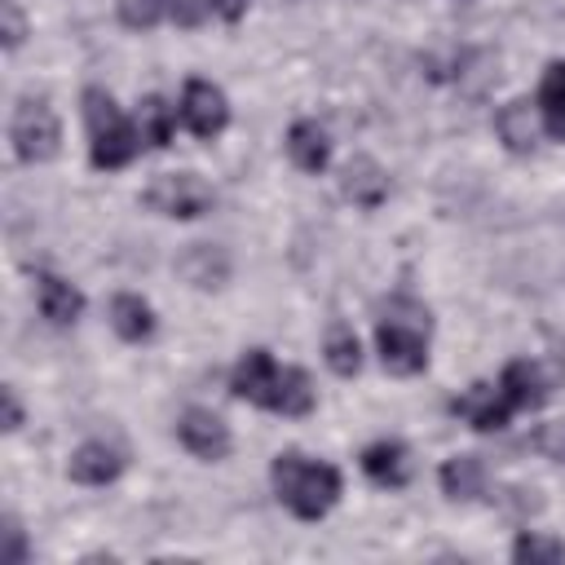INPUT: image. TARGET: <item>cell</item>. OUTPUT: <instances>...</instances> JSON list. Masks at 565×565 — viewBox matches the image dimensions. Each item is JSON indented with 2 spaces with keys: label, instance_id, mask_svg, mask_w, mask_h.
I'll return each instance as SVG.
<instances>
[{
  "label": "cell",
  "instance_id": "19",
  "mask_svg": "<svg viewBox=\"0 0 565 565\" xmlns=\"http://www.w3.org/2000/svg\"><path fill=\"white\" fill-rule=\"evenodd\" d=\"M494 128L503 137V146L512 154H530L534 141H539V128H534V115H530V102H508L499 115H494Z\"/></svg>",
  "mask_w": 565,
  "mask_h": 565
},
{
  "label": "cell",
  "instance_id": "23",
  "mask_svg": "<svg viewBox=\"0 0 565 565\" xmlns=\"http://www.w3.org/2000/svg\"><path fill=\"white\" fill-rule=\"evenodd\" d=\"M115 9H119V22H124V26H132V31H150V26L163 22L168 0H115Z\"/></svg>",
  "mask_w": 565,
  "mask_h": 565
},
{
  "label": "cell",
  "instance_id": "7",
  "mask_svg": "<svg viewBox=\"0 0 565 565\" xmlns=\"http://www.w3.org/2000/svg\"><path fill=\"white\" fill-rule=\"evenodd\" d=\"M177 119H181L194 137L207 141V137L225 132V124H230V102H225V93H221L212 79H185Z\"/></svg>",
  "mask_w": 565,
  "mask_h": 565
},
{
  "label": "cell",
  "instance_id": "17",
  "mask_svg": "<svg viewBox=\"0 0 565 565\" xmlns=\"http://www.w3.org/2000/svg\"><path fill=\"white\" fill-rule=\"evenodd\" d=\"M177 269H181V278L194 282V287H221V282L230 278V256H225L221 247H212V243H194V247L177 260Z\"/></svg>",
  "mask_w": 565,
  "mask_h": 565
},
{
  "label": "cell",
  "instance_id": "10",
  "mask_svg": "<svg viewBox=\"0 0 565 565\" xmlns=\"http://www.w3.org/2000/svg\"><path fill=\"white\" fill-rule=\"evenodd\" d=\"M124 450L110 446V441H84L71 450L66 459V477L79 481V486H110L119 472H124Z\"/></svg>",
  "mask_w": 565,
  "mask_h": 565
},
{
  "label": "cell",
  "instance_id": "6",
  "mask_svg": "<svg viewBox=\"0 0 565 565\" xmlns=\"http://www.w3.org/2000/svg\"><path fill=\"white\" fill-rule=\"evenodd\" d=\"M216 203L212 185L194 172H163L146 185L141 194V207L146 212H159V216H172V221H194V216H207Z\"/></svg>",
  "mask_w": 565,
  "mask_h": 565
},
{
  "label": "cell",
  "instance_id": "12",
  "mask_svg": "<svg viewBox=\"0 0 565 565\" xmlns=\"http://www.w3.org/2000/svg\"><path fill=\"white\" fill-rule=\"evenodd\" d=\"M340 190H344V199H353L358 207H380L384 199H388V172L371 159V154H353L349 163H344V177H340Z\"/></svg>",
  "mask_w": 565,
  "mask_h": 565
},
{
  "label": "cell",
  "instance_id": "1",
  "mask_svg": "<svg viewBox=\"0 0 565 565\" xmlns=\"http://www.w3.org/2000/svg\"><path fill=\"white\" fill-rule=\"evenodd\" d=\"M234 397L274 411V415H309L313 411V380L300 366H278L269 349H247L230 375Z\"/></svg>",
  "mask_w": 565,
  "mask_h": 565
},
{
  "label": "cell",
  "instance_id": "14",
  "mask_svg": "<svg viewBox=\"0 0 565 565\" xmlns=\"http://www.w3.org/2000/svg\"><path fill=\"white\" fill-rule=\"evenodd\" d=\"M499 388H503V397L512 402V411H539V406L547 402V393H552L547 380H543V371H539L534 362H525V358H516V362L503 366Z\"/></svg>",
  "mask_w": 565,
  "mask_h": 565
},
{
  "label": "cell",
  "instance_id": "5",
  "mask_svg": "<svg viewBox=\"0 0 565 565\" xmlns=\"http://www.w3.org/2000/svg\"><path fill=\"white\" fill-rule=\"evenodd\" d=\"M9 141L13 154L22 163H49L62 150V124L57 110L44 97H18L13 106V124H9Z\"/></svg>",
  "mask_w": 565,
  "mask_h": 565
},
{
  "label": "cell",
  "instance_id": "4",
  "mask_svg": "<svg viewBox=\"0 0 565 565\" xmlns=\"http://www.w3.org/2000/svg\"><path fill=\"white\" fill-rule=\"evenodd\" d=\"M79 102H84L88 159H93V168H102V172L128 168V163L137 159V150H141V132H137V124L124 119L119 106H115V97H110L106 88H97V84H88Z\"/></svg>",
  "mask_w": 565,
  "mask_h": 565
},
{
  "label": "cell",
  "instance_id": "2",
  "mask_svg": "<svg viewBox=\"0 0 565 565\" xmlns=\"http://www.w3.org/2000/svg\"><path fill=\"white\" fill-rule=\"evenodd\" d=\"M269 481H274L278 503H282L291 516H300V521H322V516L340 503V490H344L335 463L309 459V455H300V450L274 455Z\"/></svg>",
  "mask_w": 565,
  "mask_h": 565
},
{
  "label": "cell",
  "instance_id": "22",
  "mask_svg": "<svg viewBox=\"0 0 565 565\" xmlns=\"http://www.w3.org/2000/svg\"><path fill=\"white\" fill-rule=\"evenodd\" d=\"M322 353H327V366H331L335 375H358V366H362V344H358V335H353L349 322H331V327H327Z\"/></svg>",
  "mask_w": 565,
  "mask_h": 565
},
{
  "label": "cell",
  "instance_id": "29",
  "mask_svg": "<svg viewBox=\"0 0 565 565\" xmlns=\"http://www.w3.org/2000/svg\"><path fill=\"white\" fill-rule=\"evenodd\" d=\"M0 397H4V433H18L22 428V402H18V393L9 384L0 388Z\"/></svg>",
  "mask_w": 565,
  "mask_h": 565
},
{
  "label": "cell",
  "instance_id": "11",
  "mask_svg": "<svg viewBox=\"0 0 565 565\" xmlns=\"http://www.w3.org/2000/svg\"><path fill=\"white\" fill-rule=\"evenodd\" d=\"M362 472L384 490H402L411 481V450L397 437H380L362 450Z\"/></svg>",
  "mask_w": 565,
  "mask_h": 565
},
{
  "label": "cell",
  "instance_id": "8",
  "mask_svg": "<svg viewBox=\"0 0 565 565\" xmlns=\"http://www.w3.org/2000/svg\"><path fill=\"white\" fill-rule=\"evenodd\" d=\"M450 415L463 419V424L477 428V433H499V428H508V419H512L516 411H512V402L503 397L499 384H472L468 393L450 397Z\"/></svg>",
  "mask_w": 565,
  "mask_h": 565
},
{
  "label": "cell",
  "instance_id": "16",
  "mask_svg": "<svg viewBox=\"0 0 565 565\" xmlns=\"http://www.w3.org/2000/svg\"><path fill=\"white\" fill-rule=\"evenodd\" d=\"M110 327H115V335H119V340L141 344V340H150V335H154V309H150L141 296L119 291V296L110 300Z\"/></svg>",
  "mask_w": 565,
  "mask_h": 565
},
{
  "label": "cell",
  "instance_id": "24",
  "mask_svg": "<svg viewBox=\"0 0 565 565\" xmlns=\"http://www.w3.org/2000/svg\"><path fill=\"white\" fill-rule=\"evenodd\" d=\"M512 556L516 561H565V543L547 539V534H516Z\"/></svg>",
  "mask_w": 565,
  "mask_h": 565
},
{
  "label": "cell",
  "instance_id": "20",
  "mask_svg": "<svg viewBox=\"0 0 565 565\" xmlns=\"http://www.w3.org/2000/svg\"><path fill=\"white\" fill-rule=\"evenodd\" d=\"M539 115H543V128L565 141V62H552L543 71V84H539Z\"/></svg>",
  "mask_w": 565,
  "mask_h": 565
},
{
  "label": "cell",
  "instance_id": "28",
  "mask_svg": "<svg viewBox=\"0 0 565 565\" xmlns=\"http://www.w3.org/2000/svg\"><path fill=\"white\" fill-rule=\"evenodd\" d=\"M4 561H13V565L31 561V547H26V534H22L18 516H4Z\"/></svg>",
  "mask_w": 565,
  "mask_h": 565
},
{
  "label": "cell",
  "instance_id": "9",
  "mask_svg": "<svg viewBox=\"0 0 565 565\" xmlns=\"http://www.w3.org/2000/svg\"><path fill=\"white\" fill-rule=\"evenodd\" d=\"M177 441L194 455V459H207V463H216V459H225L230 455V428H225V419L221 415H212V411H203V406H190L181 419H177Z\"/></svg>",
  "mask_w": 565,
  "mask_h": 565
},
{
  "label": "cell",
  "instance_id": "26",
  "mask_svg": "<svg viewBox=\"0 0 565 565\" xmlns=\"http://www.w3.org/2000/svg\"><path fill=\"white\" fill-rule=\"evenodd\" d=\"M168 18L190 31V26H203L212 18V9H207V0H168Z\"/></svg>",
  "mask_w": 565,
  "mask_h": 565
},
{
  "label": "cell",
  "instance_id": "30",
  "mask_svg": "<svg viewBox=\"0 0 565 565\" xmlns=\"http://www.w3.org/2000/svg\"><path fill=\"white\" fill-rule=\"evenodd\" d=\"M247 4H252V0H207L212 18H221V22H238V18L247 13Z\"/></svg>",
  "mask_w": 565,
  "mask_h": 565
},
{
  "label": "cell",
  "instance_id": "21",
  "mask_svg": "<svg viewBox=\"0 0 565 565\" xmlns=\"http://www.w3.org/2000/svg\"><path fill=\"white\" fill-rule=\"evenodd\" d=\"M137 132H141V146H150V150H163L168 141H172V124H177V115H172V106L163 102V97H146L141 106H137Z\"/></svg>",
  "mask_w": 565,
  "mask_h": 565
},
{
  "label": "cell",
  "instance_id": "18",
  "mask_svg": "<svg viewBox=\"0 0 565 565\" xmlns=\"http://www.w3.org/2000/svg\"><path fill=\"white\" fill-rule=\"evenodd\" d=\"M441 490L450 499H481L486 494V463L477 455H455L441 463Z\"/></svg>",
  "mask_w": 565,
  "mask_h": 565
},
{
  "label": "cell",
  "instance_id": "25",
  "mask_svg": "<svg viewBox=\"0 0 565 565\" xmlns=\"http://www.w3.org/2000/svg\"><path fill=\"white\" fill-rule=\"evenodd\" d=\"M530 446H534L543 459H552V463H565V419L539 424V428H534V437H530Z\"/></svg>",
  "mask_w": 565,
  "mask_h": 565
},
{
  "label": "cell",
  "instance_id": "27",
  "mask_svg": "<svg viewBox=\"0 0 565 565\" xmlns=\"http://www.w3.org/2000/svg\"><path fill=\"white\" fill-rule=\"evenodd\" d=\"M0 13H4V49L13 53V49L26 40V18H22L18 0H0Z\"/></svg>",
  "mask_w": 565,
  "mask_h": 565
},
{
  "label": "cell",
  "instance_id": "3",
  "mask_svg": "<svg viewBox=\"0 0 565 565\" xmlns=\"http://www.w3.org/2000/svg\"><path fill=\"white\" fill-rule=\"evenodd\" d=\"M428 309L411 296H393L384 305V318L375 327V349H380V362L384 371L393 375H419L428 366Z\"/></svg>",
  "mask_w": 565,
  "mask_h": 565
},
{
  "label": "cell",
  "instance_id": "15",
  "mask_svg": "<svg viewBox=\"0 0 565 565\" xmlns=\"http://www.w3.org/2000/svg\"><path fill=\"white\" fill-rule=\"evenodd\" d=\"M287 154L300 172H322L331 163V141H327V128L318 119H296L287 128Z\"/></svg>",
  "mask_w": 565,
  "mask_h": 565
},
{
  "label": "cell",
  "instance_id": "13",
  "mask_svg": "<svg viewBox=\"0 0 565 565\" xmlns=\"http://www.w3.org/2000/svg\"><path fill=\"white\" fill-rule=\"evenodd\" d=\"M35 305H40V313H44L53 327H71V322L84 313L79 287H71V282L57 278V274H35Z\"/></svg>",
  "mask_w": 565,
  "mask_h": 565
}]
</instances>
